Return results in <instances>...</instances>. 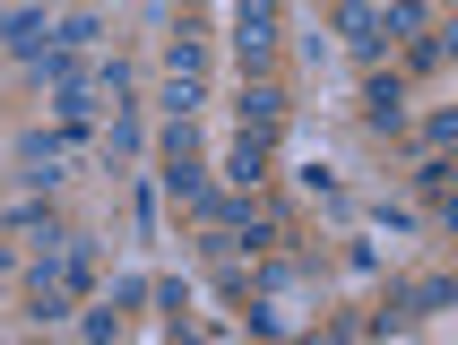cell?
I'll use <instances>...</instances> for the list:
<instances>
[{"mask_svg":"<svg viewBox=\"0 0 458 345\" xmlns=\"http://www.w3.org/2000/svg\"><path fill=\"white\" fill-rule=\"evenodd\" d=\"M259 181H268V139L242 130V139L225 147V190H259Z\"/></svg>","mask_w":458,"mask_h":345,"instance_id":"7","label":"cell"},{"mask_svg":"<svg viewBox=\"0 0 458 345\" xmlns=\"http://www.w3.org/2000/svg\"><path fill=\"white\" fill-rule=\"evenodd\" d=\"M441 52H450V44H441V35H407V70H433Z\"/></svg>","mask_w":458,"mask_h":345,"instance_id":"11","label":"cell"},{"mask_svg":"<svg viewBox=\"0 0 458 345\" xmlns=\"http://www.w3.org/2000/svg\"><path fill=\"white\" fill-rule=\"evenodd\" d=\"M26 9H44V0H26Z\"/></svg>","mask_w":458,"mask_h":345,"instance_id":"13","label":"cell"},{"mask_svg":"<svg viewBox=\"0 0 458 345\" xmlns=\"http://www.w3.org/2000/svg\"><path fill=\"white\" fill-rule=\"evenodd\" d=\"M165 70H174V78H208V52H199V35H174V52H165Z\"/></svg>","mask_w":458,"mask_h":345,"instance_id":"9","label":"cell"},{"mask_svg":"<svg viewBox=\"0 0 458 345\" xmlns=\"http://www.w3.org/2000/svg\"><path fill=\"white\" fill-rule=\"evenodd\" d=\"M450 276H424V285H407V294H398V311H407V320H433V311H450Z\"/></svg>","mask_w":458,"mask_h":345,"instance_id":"8","label":"cell"},{"mask_svg":"<svg viewBox=\"0 0 458 345\" xmlns=\"http://www.w3.org/2000/svg\"><path fill=\"white\" fill-rule=\"evenodd\" d=\"M363 113H372V130H389V139H398V130H407V78L381 70L372 87H363Z\"/></svg>","mask_w":458,"mask_h":345,"instance_id":"6","label":"cell"},{"mask_svg":"<svg viewBox=\"0 0 458 345\" xmlns=\"http://www.w3.org/2000/svg\"><path fill=\"white\" fill-rule=\"evenodd\" d=\"M0 44L18 52L26 70H35V61L52 52V18H44V9H9V18H0Z\"/></svg>","mask_w":458,"mask_h":345,"instance_id":"4","label":"cell"},{"mask_svg":"<svg viewBox=\"0 0 458 345\" xmlns=\"http://www.w3.org/2000/svg\"><path fill=\"white\" fill-rule=\"evenodd\" d=\"M87 285H96V242L52 224L35 242V268H26V320H70L87 302Z\"/></svg>","mask_w":458,"mask_h":345,"instance_id":"1","label":"cell"},{"mask_svg":"<svg viewBox=\"0 0 458 345\" xmlns=\"http://www.w3.org/2000/svg\"><path fill=\"white\" fill-rule=\"evenodd\" d=\"M174 345H208V337H199V328H191V320H174Z\"/></svg>","mask_w":458,"mask_h":345,"instance_id":"12","label":"cell"},{"mask_svg":"<svg viewBox=\"0 0 458 345\" xmlns=\"http://www.w3.org/2000/svg\"><path fill=\"white\" fill-rule=\"evenodd\" d=\"M329 9H337V0H329Z\"/></svg>","mask_w":458,"mask_h":345,"instance_id":"14","label":"cell"},{"mask_svg":"<svg viewBox=\"0 0 458 345\" xmlns=\"http://www.w3.org/2000/svg\"><path fill=\"white\" fill-rule=\"evenodd\" d=\"M285 44V26H277V0H233V52H242V70H268Z\"/></svg>","mask_w":458,"mask_h":345,"instance_id":"2","label":"cell"},{"mask_svg":"<svg viewBox=\"0 0 458 345\" xmlns=\"http://www.w3.org/2000/svg\"><path fill=\"white\" fill-rule=\"evenodd\" d=\"M415 190H433V198H441V190H450V156H441V147H433V156H424V164H415Z\"/></svg>","mask_w":458,"mask_h":345,"instance_id":"10","label":"cell"},{"mask_svg":"<svg viewBox=\"0 0 458 345\" xmlns=\"http://www.w3.org/2000/svg\"><path fill=\"white\" fill-rule=\"evenodd\" d=\"M70 156H78V139H26L18 164H26V181H35V190H52V181H70Z\"/></svg>","mask_w":458,"mask_h":345,"instance_id":"5","label":"cell"},{"mask_svg":"<svg viewBox=\"0 0 458 345\" xmlns=\"http://www.w3.org/2000/svg\"><path fill=\"white\" fill-rule=\"evenodd\" d=\"M233 113H242L251 139H277V130H285V87L268 70H242V104H233Z\"/></svg>","mask_w":458,"mask_h":345,"instance_id":"3","label":"cell"}]
</instances>
